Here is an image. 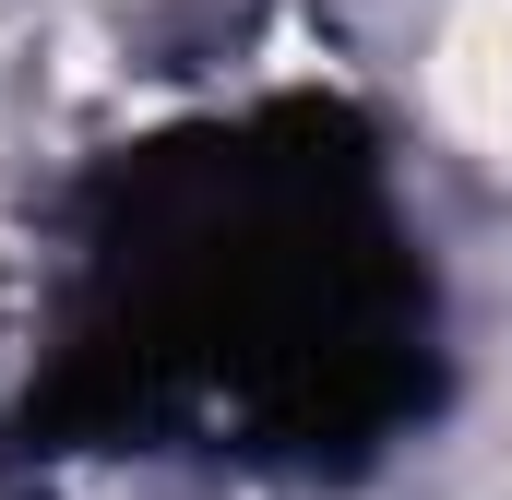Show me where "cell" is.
I'll list each match as a JSON object with an SVG mask.
<instances>
[{
	"label": "cell",
	"instance_id": "6da1fadb",
	"mask_svg": "<svg viewBox=\"0 0 512 500\" xmlns=\"http://www.w3.org/2000/svg\"><path fill=\"white\" fill-rule=\"evenodd\" d=\"M429 120L512 167V0H453L429 24Z\"/></svg>",
	"mask_w": 512,
	"mask_h": 500
}]
</instances>
